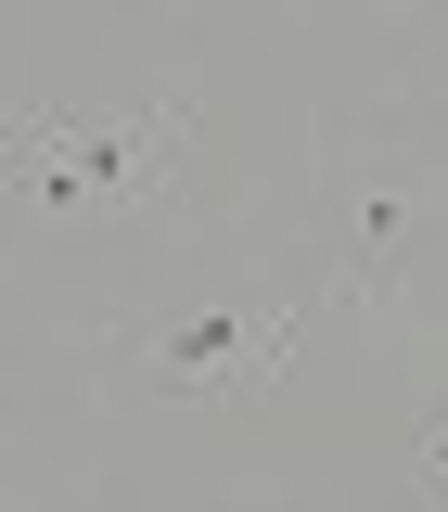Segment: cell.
Masks as SVG:
<instances>
[{
    "instance_id": "3957f363",
    "label": "cell",
    "mask_w": 448,
    "mask_h": 512,
    "mask_svg": "<svg viewBox=\"0 0 448 512\" xmlns=\"http://www.w3.org/2000/svg\"><path fill=\"white\" fill-rule=\"evenodd\" d=\"M410 244H423V180L397 167V154H359L346 180H333V205H320V295L333 308H384L397 295V269H410Z\"/></svg>"
},
{
    "instance_id": "277c9868",
    "label": "cell",
    "mask_w": 448,
    "mask_h": 512,
    "mask_svg": "<svg viewBox=\"0 0 448 512\" xmlns=\"http://www.w3.org/2000/svg\"><path fill=\"white\" fill-rule=\"evenodd\" d=\"M410 487H423V500H448V410L410 436Z\"/></svg>"
},
{
    "instance_id": "6da1fadb",
    "label": "cell",
    "mask_w": 448,
    "mask_h": 512,
    "mask_svg": "<svg viewBox=\"0 0 448 512\" xmlns=\"http://www.w3.org/2000/svg\"><path fill=\"white\" fill-rule=\"evenodd\" d=\"M180 141H192V103H180V90H154V103H141V116H116V128H77V116H52V103H13V128H0V180H13V205H26V218L167 205Z\"/></svg>"
},
{
    "instance_id": "7a4b0ae2",
    "label": "cell",
    "mask_w": 448,
    "mask_h": 512,
    "mask_svg": "<svg viewBox=\"0 0 448 512\" xmlns=\"http://www.w3.org/2000/svg\"><path fill=\"white\" fill-rule=\"evenodd\" d=\"M333 308L320 295V269H295L282 295H256V308H231V295H192V308H154L128 320V372L154 384V397H269L282 384V359L308 346V320Z\"/></svg>"
}]
</instances>
